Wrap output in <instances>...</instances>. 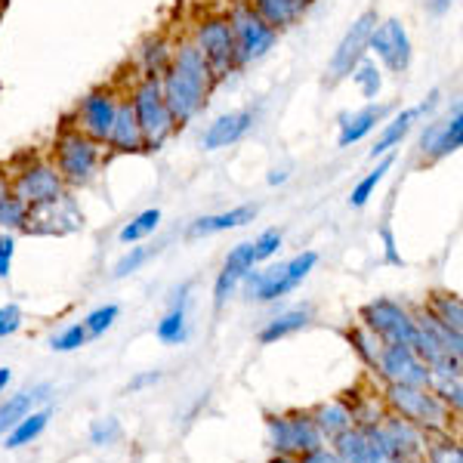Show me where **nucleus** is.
Wrapping results in <instances>:
<instances>
[{"label": "nucleus", "instance_id": "obj_1", "mask_svg": "<svg viewBox=\"0 0 463 463\" xmlns=\"http://www.w3.org/2000/svg\"><path fill=\"white\" fill-rule=\"evenodd\" d=\"M216 84L220 80L213 78L211 65L204 62L201 50L189 37H179L174 43V59H170L167 71L161 74V93L176 127L195 121L201 111H204Z\"/></svg>", "mask_w": 463, "mask_h": 463}, {"label": "nucleus", "instance_id": "obj_2", "mask_svg": "<svg viewBox=\"0 0 463 463\" xmlns=\"http://www.w3.org/2000/svg\"><path fill=\"white\" fill-rule=\"evenodd\" d=\"M53 161L59 179H62L65 189H87L96 176H99L102 164L109 158V148L96 139L84 137L80 130H74L71 124H65L62 130L56 133L53 148L47 155Z\"/></svg>", "mask_w": 463, "mask_h": 463}, {"label": "nucleus", "instance_id": "obj_3", "mask_svg": "<svg viewBox=\"0 0 463 463\" xmlns=\"http://www.w3.org/2000/svg\"><path fill=\"white\" fill-rule=\"evenodd\" d=\"M124 96L130 99L133 115H137L139 130H143L146 152H161V148L174 139V133L179 130L174 115H170V109H167V102H164L161 78L137 74L133 84L124 87Z\"/></svg>", "mask_w": 463, "mask_h": 463}, {"label": "nucleus", "instance_id": "obj_4", "mask_svg": "<svg viewBox=\"0 0 463 463\" xmlns=\"http://www.w3.org/2000/svg\"><path fill=\"white\" fill-rule=\"evenodd\" d=\"M222 13H226V19L232 25V37H235L238 69L260 62V59L279 43V32H275L266 19L257 16V10H253L248 0H232L229 10H222Z\"/></svg>", "mask_w": 463, "mask_h": 463}, {"label": "nucleus", "instance_id": "obj_5", "mask_svg": "<svg viewBox=\"0 0 463 463\" xmlns=\"http://www.w3.org/2000/svg\"><path fill=\"white\" fill-rule=\"evenodd\" d=\"M316 263H318V253L303 250V253H297L294 260H288V263L269 266L263 272H253L250 269V272L244 275V290H248V297L257 303L281 300V297L294 294V290L303 285V279L316 269Z\"/></svg>", "mask_w": 463, "mask_h": 463}, {"label": "nucleus", "instance_id": "obj_6", "mask_svg": "<svg viewBox=\"0 0 463 463\" xmlns=\"http://www.w3.org/2000/svg\"><path fill=\"white\" fill-rule=\"evenodd\" d=\"M189 41L201 50V56L211 65L216 80L229 78V74L238 69L235 37H232V25H229L226 13H204V16L192 25Z\"/></svg>", "mask_w": 463, "mask_h": 463}, {"label": "nucleus", "instance_id": "obj_7", "mask_svg": "<svg viewBox=\"0 0 463 463\" xmlns=\"http://www.w3.org/2000/svg\"><path fill=\"white\" fill-rule=\"evenodd\" d=\"M6 176H10V192L25 201L28 207L47 204L62 192H69L50 158H34V155L32 158H16L6 170Z\"/></svg>", "mask_w": 463, "mask_h": 463}, {"label": "nucleus", "instance_id": "obj_8", "mask_svg": "<svg viewBox=\"0 0 463 463\" xmlns=\"http://www.w3.org/2000/svg\"><path fill=\"white\" fill-rule=\"evenodd\" d=\"M121 99H124V90L115 87V84H102V87L90 90L87 96H80L78 99L69 124L74 127V130L84 133V137L106 146L111 124H115V115H118V102Z\"/></svg>", "mask_w": 463, "mask_h": 463}, {"label": "nucleus", "instance_id": "obj_9", "mask_svg": "<svg viewBox=\"0 0 463 463\" xmlns=\"http://www.w3.org/2000/svg\"><path fill=\"white\" fill-rule=\"evenodd\" d=\"M362 321L368 331H374L383 343H402V346H417L420 340V327L417 318L411 316L405 306L395 300H374L362 309Z\"/></svg>", "mask_w": 463, "mask_h": 463}, {"label": "nucleus", "instance_id": "obj_10", "mask_svg": "<svg viewBox=\"0 0 463 463\" xmlns=\"http://www.w3.org/2000/svg\"><path fill=\"white\" fill-rule=\"evenodd\" d=\"M343 463H405V454L386 430H346L337 436Z\"/></svg>", "mask_w": 463, "mask_h": 463}, {"label": "nucleus", "instance_id": "obj_11", "mask_svg": "<svg viewBox=\"0 0 463 463\" xmlns=\"http://www.w3.org/2000/svg\"><path fill=\"white\" fill-rule=\"evenodd\" d=\"M377 22H380L377 10H364L362 16L346 28V34L340 37L337 50H334L331 62H327V84L346 80L349 71L368 56V41H371V32L377 28Z\"/></svg>", "mask_w": 463, "mask_h": 463}, {"label": "nucleus", "instance_id": "obj_12", "mask_svg": "<svg viewBox=\"0 0 463 463\" xmlns=\"http://www.w3.org/2000/svg\"><path fill=\"white\" fill-rule=\"evenodd\" d=\"M368 53L377 56V62L392 74H405L414 59V43L402 19H380L377 28L371 32Z\"/></svg>", "mask_w": 463, "mask_h": 463}, {"label": "nucleus", "instance_id": "obj_13", "mask_svg": "<svg viewBox=\"0 0 463 463\" xmlns=\"http://www.w3.org/2000/svg\"><path fill=\"white\" fill-rule=\"evenodd\" d=\"M80 222H84V216H80L74 198L69 192H62L47 204L28 207L25 232H34V235H69V232L80 229Z\"/></svg>", "mask_w": 463, "mask_h": 463}, {"label": "nucleus", "instance_id": "obj_14", "mask_svg": "<svg viewBox=\"0 0 463 463\" xmlns=\"http://www.w3.org/2000/svg\"><path fill=\"white\" fill-rule=\"evenodd\" d=\"M377 364L390 383L399 386H417V390H430V368L420 362V355L411 346H402V343H386L380 346Z\"/></svg>", "mask_w": 463, "mask_h": 463}, {"label": "nucleus", "instance_id": "obj_15", "mask_svg": "<svg viewBox=\"0 0 463 463\" xmlns=\"http://www.w3.org/2000/svg\"><path fill=\"white\" fill-rule=\"evenodd\" d=\"M269 432H272V448L281 454H306L321 445V432L312 417H272L269 420Z\"/></svg>", "mask_w": 463, "mask_h": 463}, {"label": "nucleus", "instance_id": "obj_16", "mask_svg": "<svg viewBox=\"0 0 463 463\" xmlns=\"http://www.w3.org/2000/svg\"><path fill=\"white\" fill-rule=\"evenodd\" d=\"M460 148H463V111L460 106H454L448 118L427 124V130L420 137V155L430 164H436L458 155Z\"/></svg>", "mask_w": 463, "mask_h": 463}, {"label": "nucleus", "instance_id": "obj_17", "mask_svg": "<svg viewBox=\"0 0 463 463\" xmlns=\"http://www.w3.org/2000/svg\"><path fill=\"white\" fill-rule=\"evenodd\" d=\"M436 102H439V90H432L427 102H420V106H411V109L395 111V115L390 118V121L380 124V137H377L374 148H371V161L383 158V155H390L392 148H399L402 143H405V137H408L411 130H414V124L420 121L423 115H430V111L436 109Z\"/></svg>", "mask_w": 463, "mask_h": 463}, {"label": "nucleus", "instance_id": "obj_18", "mask_svg": "<svg viewBox=\"0 0 463 463\" xmlns=\"http://www.w3.org/2000/svg\"><path fill=\"white\" fill-rule=\"evenodd\" d=\"M390 399L392 405L414 423H423V427H445V408L436 402V395L430 390H417V386H390Z\"/></svg>", "mask_w": 463, "mask_h": 463}, {"label": "nucleus", "instance_id": "obj_19", "mask_svg": "<svg viewBox=\"0 0 463 463\" xmlns=\"http://www.w3.org/2000/svg\"><path fill=\"white\" fill-rule=\"evenodd\" d=\"M253 124H257V115H253L250 109L220 115L213 124H207L204 137H201V146H204V152H220V148H229L235 143H241V139L253 130Z\"/></svg>", "mask_w": 463, "mask_h": 463}, {"label": "nucleus", "instance_id": "obj_20", "mask_svg": "<svg viewBox=\"0 0 463 463\" xmlns=\"http://www.w3.org/2000/svg\"><path fill=\"white\" fill-rule=\"evenodd\" d=\"M392 106H383V102H368L364 109L349 111V115L340 118V130H337V148H353L362 143L364 137L377 130L383 124V118L390 115Z\"/></svg>", "mask_w": 463, "mask_h": 463}, {"label": "nucleus", "instance_id": "obj_21", "mask_svg": "<svg viewBox=\"0 0 463 463\" xmlns=\"http://www.w3.org/2000/svg\"><path fill=\"white\" fill-rule=\"evenodd\" d=\"M106 148H109V155H143L146 152L143 130H139V121H137V115H133V106L127 96L118 102V115L106 139Z\"/></svg>", "mask_w": 463, "mask_h": 463}, {"label": "nucleus", "instance_id": "obj_22", "mask_svg": "<svg viewBox=\"0 0 463 463\" xmlns=\"http://www.w3.org/2000/svg\"><path fill=\"white\" fill-rule=\"evenodd\" d=\"M257 266L253 263V244L250 241H241L235 244V248L229 250L226 263H222L220 275H216L213 281V306H222L232 297V290L244 281V275L250 272V269Z\"/></svg>", "mask_w": 463, "mask_h": 463}, {"label": "nucleus", "instance_id": "obj_23", "mask_svg": "<svg viewBox=\"0 0 463 463\" xmlns=\"http://www.w3.org/2000/svg\"><path fill=\"white\" fill-rule=\"evenodd\" d=\"M253 220H257V207H253V204H241V207H232V211H222V213L198 216V220L189 226V235L192 238L220 235V232L248 226V222H253Z\"/></svg>", "mask_w": 463, "mask_h": 463}, {"label": "nucleus", "instance_id": "obj_24", "mask_svg": "<svg viewBox=\"0 0 463 463\" xmlns=\"http://www.w3.org/2000/svg\"><path fill=\"white\" fill-rule=\"evenodd\" d=\"M170 59H174V41L167 34H152L139 43L137 53V69L139 74H152V78H161L167 71Z\"/></svg>", "mask_w": 463, "mask_h": 463}, {"label": "nucleus", "instance_id": "obj_25", "mask_svg": "<svg viewBox=\"0 0 463 463\" xmlns=\"http://www.w3.org/2000/svg\"><path fill=\"white\" fill-rule=\"evenodd\" d=\"M47 395H50V383H37V386H32V390H22L19 395L6 399L4 405H0V436L10 432L25 414H32L37 402H43Z\"/></svg>", "mask_w": 463, "mask_h": 463}, {"label": "nucleus", "instance_id": "obj_26", "mask_svg": "<svg viewBox=\"0 0 463 463\" xmlns=\"http://www.w3.org/2000/svg\"><path fill=\"white\" fill-rule=\"evenodd\" d=\"M248 4L257 10L260 19H266L275 32H285V28L297 25L303 19L306 6L300 0H248Z\"/></svg>", "mask_w": 463, "mask_h": 463}, {"label": "nucleus", "instance_id": "obj_27", "mask_svg": "<svg viewBox=\"0 0 463 463\" xmlns=\"http://www.w3.org/2000/svg\"><path fill=\"white\" fill-rule=\"evenodd\" d=\"M312 321V309L309 306H303V309H288V312H281V316H275L269 325L260 331V343H279V340H285L290 337V334H297V331H303L306 325Z\"/></svg>", "mask_w": 463, "mask_h": 463}, {"label": "nucleus", "instance_id": "obj_28", "mask_svg": "<svg viewBox=\"0 0 463 463\" xmlns=\"http://www.w3.org/2000/svg\"><path fill=\"white\" fill-rule=\"evenodd\" d=\"M185 294H189V288L179 290V300L174 303V309L167 312L161 321H158V340L161 343H183L189 337V321H185Z\"/></svg>", "mask_w": 463, "mask_h": 463}, {"label": "nucleus", "instance_id": "obj_29", "mask_svg": "<svg viewBox=\"0 0 463 463\" xmlns=\"http://www.w3.org/2000/svg\"><path fill=\"white\" fill-rule=\"evenodd\" d=\"M50 414L53 411L50 408H43V411H32V414H25L22 420L13 427L10 432H6V448H22V445H28V442H34L37 436H41L43 430H47V423H50Z\"/></svg>", "mask_w": 463, "mask_h": 463}, {"label": "nucleus", "instance_id": "obj_30", "mask_svg": "<svg viewBox=\"0 0 463 463\" xmlns=\"http://www.w3.org/2000/svg\"><path fill=\"white\" fill-rule=\"evenodd\" d=\"M392 164H395L392 155H383V158H380V164H377L374 170H371L368 176H362V179H358V183H355V189H353V195H349V207H355V211H362V207L368 204L371 198H374L377 185L383 183V176L392 170Z\"/></svg>", "mask_w": 463, "mask_h": 463}, {"label": "nucleus", "instance_id": "obj_31", "mask_svg": "<svg viewBox=\"0 0 463 463\" xmlns=\"http://www.w3.org/2000/svg\"><path fill=\"white\" fill-rule=\"evenodd\" d=\"M349 78H353L355 90L362 93V99H368V102H374L380 96V90H383V71H380V65L368 56L349 71Z\"/></svg>", "mask_w": 463, "mask_h": 463}, {"label": "nucleus", "instance_id": "obj_32", "mask_svg": "<svg viewBox=\"0 0 463 463\" xmlns=\"http://www.w3.org/2000/svg\"><path fill=\"white\" fill-rule=\"evenodd\" d=\"M158 226H161V211H158V207H148V211L137 213L121 232H118V241H121V244H139V241H146L148 235H155Z\"/></svg>", "mask_w": 463, "mask_h": 463}, {"label": "nucleus", "instance_id": "obj_33", "mask_svg": "<svg viewBox=\"0 0 463 463\" xmlns=\"http://www.w3.org/2000/svg\"><path fill=\"white\" fill-rule=\"evenodd\" d=\"M427 312L451 331H463V303L458 294H432Z\"/></svg>", "mask_w": 463, "mask_h": 463}, {"label": "nucleus", "instance_id": "obj_34", "mask_svg": "<svg viewBox=\"0 0 463 463\" xmlns=\"http://www.w3.org/2000/svg\"><path fill=\"white\" fill-rule=\"evenodd\" d=\"M312 420H316V427H318L321 436L337 439L340 432L349 430V423H353V414H349V411L343 408L340 402H331V405H321L318 414L312 417Z\"/></svg>", "mask_w": 463, "mask_h": 463}, {"label": "nucleus", "instance_id": "obj_35", "mask_svg": "<svg viewBox=\"0 0 463 463\" xmlns=\"http://www.w3.org/2000/svg\"><path fill=\"white\" fill-rule=\"evenodd\" d=\"M28 220V204L22 198H16L13 192L0 195V232H13V229H25Z\"/></svg>", "mask_w": 463, "mask_h": 463}, {"label": "nucleus", "instance_id": "obj_36", "mask_svg": "<svg viewBox=\"0 0 463 463\" xmlns=\"http://www.w3.org/2000/svg\"><path fill=\"white\" fill-rule=\"evenodd\" d=\"M118 316H121V309H118L115 303H106V306H99V309L90 312V316L80 321V325H84L87 337H102V334H106L109 327L118 321Z\"/></svg>", "mask_w": 463, "mask_h": 463}, {"label": "nucleus", "instance_id": "obj_37", "mask_svg": "<svg viewBox=\"0 0 463 463\" xmlns=\"http://www.w3.org/2000/svg\"><path fill=\"white\" fill-rule=\"evenodd\" d=\"M281 241H285L281 229H266V232H260L257 241H250V244H253V263H266V260H272L275 253H279Z\"/></svg>", "mask_w": 463, "mask_h": 463}, {"label": "nucleus", "instance_id": "obj_38", "mask_svg": "<svg viewBox=\"0 0 463 463\" xmlns=\"http://www.w3.org/2000/svg\"><path fill=\"white\" fill-rule=\"evenodd\" d=\"M84 343H87L84 325H71V327H65L62 334H56V337L50 340V346H53L56 353H74V349H80Z\"/></svg>", "mask_w": 463, "mask_h": 463}, {"label": "nucleus", "instance_id": "obj_39", "mask_svg": "<svg viewBox=\"0 0 463 463\" xmlns=\"http://www.w3.org/2000/svg\"><path fill=\"white\" fill-rule=\"evenodd\" d=\"M349 340L355 343V349L368 358L371 364H377V355H380V346L374 349V343H380V337L374 331H368V327H355V331H349Z\"/></svg>", "mask_w": 463, "mask_h": 463}, {"label": "nucleus", "instance_id": "obj_40", "mask_svg": "<svg viewBox=\"0 0 463 463\" xmlns=\"http://www.w3.org/2000/svg\"><path fill=\"white\" fill-rule=\"evenodd\" d=\"M148 257H152V250H148V248H130V250L124 253L121 260H118V266H115V279H124V275L137 272V269L143 266Z\"/></svg>", "mask_w": 463, "mask_h": 463}, {"label": "nucleus", "instance_id": "obj_41", "mask_svg": "<svg viewBox=\"0 0 463 463\" xmlns=\"http://www.w3.org/2000/svg\"><path fill=\"white\" fill-rule=\"evenodd\" d=\"M22 327V309L16 303H6L0 306V340L4 337H13Z\"/></svg>", "mask_w": 463, "mask_h": 463}, {"label": "nucleus", "instance_id": "obj_42", "mask_svg": "<svg viewBox=\"0 0 463 463\" xmlns=\"http://www.w3.org/2000/svg\"><path fill=\"white\" fill-rule=\"evenodd\" d=\"M13 257H16V238L10 232H0V279H10Z\"/></svg>", "mask_w": 463, "mask_h": 463}, {"label": "nucleus", "instance_id": "obj_43", "mask_svg": "<svg viewBox=\"0 0 463 463\" xmlns=\"http://www.w3.org/2000/svg\"><path fill=\"white\" fill-rule=\"evenodd\" d=\"M118 432H121L118 420L106 417V420H96L93 423V430H90V439H93V445H111L118 439Z\"/></svg>", "mask_w": 463, "mask_h": 463}, {"label": "nucleus", "instance_id": "obj_44", "mask_svg": "<svg viewBox=\"0 0 463 463\" xmlns=\"http://www.w3.org/2000/svg\"><path fill=\"white\" fill-rule=\"evenodd\" d=\"M430 460L432 463H463V451L454 442H436V445H430Z\"/></svg>", "mask_w": 463, "mask_h": 463}, {"label": "nucleus", "instance_id": "obj_45", "mask_svg": "<svg viewBox=\"0 0 463 463\" xmlns=\"http://www.w3.org/2000/svg\"><path fill=\"white\" fill-rule=\"evenodd\" d=\"M300 463H343V458L334 451H327V448H312V451L303 454Z\"/></svg>", "mask_w": 463, "mask_h": 463}, {"label": "nucleus", "instance_id": "obj_46", "mask_svg": "<svg viewBox=\"0 0 463 463\" xmlns=\"http://www.w3.org/2000/svg\"><path fill=\"white\" fill-rule=\"evenodd\" d=\"M380 238H383V244H386V260H390V263H402V257L395 253L392 232H390V229H380Z\"/></svg>", "mask_w": 463, "mask_h": 463}, {"label": "nucleus", "instance_id": "obj_47", "mask_svg": "<svg viewBox=\"0 0 463 463\" xmlns=\"http://www.w3.org/2000/svg\"><path fill=\"white\" fill-rule=\"evenodd\" d=\"M281 183H288V170L285 167H275L272 174H269V185H281Z\"/></svg>", "mask_w": 463, "mask_h": 463}, {"label": "nucleus", "instance_id": "obj_48", "mask_svg": "<svg viewBox=\"0 0 463 463\" xmlns=\"http://www.w3.org/2000/svg\"><path fill=\"white\" fill-rule=\"evenodd\" d=\"M451 4H454V0H430V10L432 13H445V10H451Z\"/></svg>", "mask_w": 463, "mask_h": 463}, {"label": "nucleus", "instance_id": "obj_49", "mask_svg": "<svg viewBox=\"0 0 463 463\" xmlns=\"http://www.w3.org/2000/svg\"><path fill=\"white\" fill-rule=\"evenodd\" d=\"M155 380H158V374L139 377V380H133V383H130V390H139V386H146V383H155Z\"/></svg>", "mask_w": 463, "mask_h": 463}, {"label": "nucleus", "instance_id": "obj_50", "mask_svg": "<svg viewBox=\"0 0 463 463\" xmlns=\"http://www.w3.org/2000/svg\"><path fill=\"white\" fill-rule=\"evenodd\" d=\"M13 380V374H10V368H0V392L6 390V383Z\"/></svg>", "mask_w": 463, "mask_h": 463}, {"label": "nucleus", "instance_id": "obj_51", "mask_svg": "<svg viewBox=\"0 0 463 463\" xmlns=\"http://www.w3.org/2000/svg\"><path fill=\"white\" fill-rule=\"evenodd\" d=\"M272 463H294V460H288V458H275Z\"/></svg>", "mask_w": 463, "mask_h": 463}, {"label": "nucleus", "instance_id": "obj_52", "mask_svg": "<svg viewBox=\"0 0 463 463\" xmlns=\"http://www.w3.org/2000/svg\"><path fill=\"white\" fill-rule=\"evenodd\" d=\"M300 4H303V6H312V4H316V0H300Z\"/></svg>", "mask_w": 463, "mask_h": 463}]
</instances>
